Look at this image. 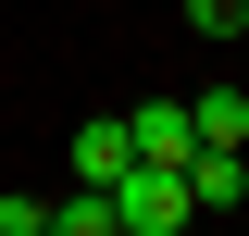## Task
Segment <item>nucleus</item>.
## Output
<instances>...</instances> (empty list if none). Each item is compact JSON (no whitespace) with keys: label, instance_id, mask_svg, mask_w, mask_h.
<instances>
[{"label":"nucleus","instance_id":"obj_8","mask_svg":"<svg viewBox=\"0 0 249 236\" xmlns=\"http://www.w3.org/2000/svg\"><path fill=\"white\" fill-rule=\"evenodd\" d=\"M187 25L199 37H249V0H187Z\"/></svg>","mask_w":249,"mask_h":236},{"label":"nucleus","instance_id":"obj_7","mask_svg":"<svg viewBox=\"0 0 249 236\" xmlns=\"http://www.w3.org/2000/svg\"><path fill=\"white\" fill-rule=\"evenodd\" d=\"M0 236H50V199L37 186H0Z\"/></svg>","mask_w":249,"mask_h":236},{"label":"nucleus","instance_id":"obj_5","mask_svg":"<svg viewBox=\"0 0 249 236\" xmlns=\"http://www.w3.org/2000/svg\"><path fill=\"white\" fill-rule=\"evenodd\" d=\"M187 124H199V149H237V137H249V87H199Z\"/></svg>","mask_w":249,"mask_h":236},{"label":"nucleus","instance_id":"obj_9","mask_svg":"<svg viewBox=\"0 0 249 236\" xmlns=\"http://www.w3.org/2000/svg\"><path fill=\"white\" fill-rule=\"evenodd\" d=\"M237 162H249V137H237Z\"/></svg>","mask_w":249,"mask_h":236},{"label":"nucleus","instance_id":"obj_3","mask_svg":"<svg viewBox=\"0 0 249 236\" xmlns=\"http://www.w3.org/2000/svg\"><path fill=\"white\" fill-rule=\"evenodd\" d=\"M175 174H187V211H237L249 199V162H237V149H187Z\"/></svg>","mask_w":249,"mask_h":236},{"label":"nucleus","instance_id":"obj_2","mask_svg":"<svg viewBox=\"0 0 249 236\" xmlns=\"http://www.w3.org/2000/svg\"><path fill=\"white\" fill-rule=\"evenodd\" d=\"M124 149H137V162H187V149H199L187 100H137V112H124Z\"/></svg>","mask_w":249,"mask_h":236},{"label":"nucleus","instance_id":"obj_4","mask_svg":"<svg viewBox=\"0 0 249 236\" xmlns=\"http://www.w3.org/2000/svg\"><path fill=\"white\" fill-rule=\"evenodd\" d=\"M137 149H124V112H100V124H75V186H112Z\"/></svg>","mask_w":249,"mask_h":236},{"label":"nucleus","instance_id":"obj_1","mask_svg":"<svg viewBox=\"0 0 249 236\" xmlns=\"http://www.w3.org/2000/svg\"><path fill=\"white\" fill-rule=\"evenodd\" d=\"M112 224L124 236H187V224H199V211H187V174H175V162H124V174H112Z\"/></svg>","mask_w":249,"mask_h":236},{"label":"nucleus","instance_id":"obj_6","mask_svg":"<svg viewBox=\"0 0 249 236\" xmlns=\"http://www.w3.org/2000/svg\"><path fill=\"white\" fill-rule=\"evenodd\" d=\"M50 236H124L112 224V186H62V199H50Z\"/></svg>","mask_w":249,"mask_h":236}]
</instances>
